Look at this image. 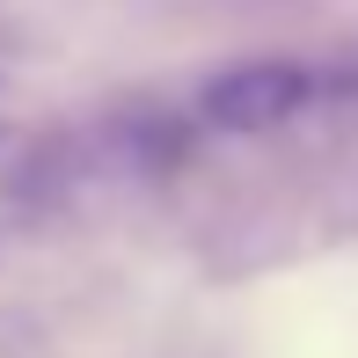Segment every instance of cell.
Masks as SVG:
<instances>
[{
    "label": "cell",
    "mask_w": 358,
    "mask_h": 358,
    "mask_svg": "<svg viewBox=\"0 0 358 358\" xmlns=\"http://www.w3.org/2000/svg\"><path fill=\"white\" fill-rule=\"evenodd\" d=\"M315 95H322L315 66H300V59H241V66H227L198 88V124L205 132H234V139L278 132Z\"/></svg>",
    "instance_id": "cell-1"
},
{
    "label": "cell",
    "mask_w": 358,
    "mask_h": 358,
    "mask_svg": "<svg viewBox=\"0 0 358 358\" xmlns=\"http://www.w3.org/2000/svg\"><path fill=\"white\" fill-rule=\"evenodd\" d=\"M315 88H322V95H351V103H358V52H351L336 73H315Z\"/></svg>",
    "instance_id": "cell-2"
}]
</instances>
